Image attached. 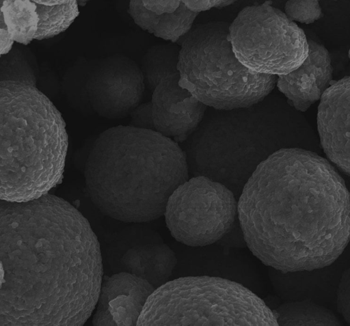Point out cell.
I'll return each instance as SVG.
<instances>
[{
  "label": "cell",
  "mask_w": 350,
  "mask_h": 326,
  "mask_svg": "<svg viewBox=\"0 0 350 326\" xmlns=\"http://www.w3.org/2000/svg\"><path fill=\"white\" fill-rule=\"evenodd\" d=\"M284 13L291 21L311 24L323 16L319 1H286Z\"/></svg>",
  "instance_id": "obj_19"
},
{
  "label": "cell",
  "mask_w": 350,
  "mask_h": 326,
  "mask_svg": "<svg viewBox=\"0 0 350 326\" xmlns=\"http://www.w3.org/2000/svg\"><path fill=\"white\" fill-rule=\"evenodd\" d=\"M308 53L295 70L278 76V90L297 111H306L320 100L332 84L333 66L328 50L322 44L307 38Z\"/></svg>",
  "instance_id": "obj_13"
},
{
  "label": "cell",
  "mask_w": 350,
  "mask_h": 326,
  "mask_svg": "<svg viewBox=\"0 0 350 326\" xmlns=\"http://www.w3.org/2000/svg\"><path fill=\"white\" fill-rule=\"evenodd\" d=\"M137 325H273V312L241 284L211 276L168 280L146 300Z\"/></svg>",
  "instance_id": "obj_6"
},
{
  "label": "cell",
  "mask_w": 350,
  "mask_h": 326,
  "mask_svg": "<svg viewBox=\"0 0 350 326\" xmlns=\"http://www.w3.org/2000/svg\"><path fill=\"white\" fill-rule=\"evenodd\" d=\"M349 76L336 81L320 98L317 124L321 146L327 158L349 175Z\"/></svg>",
  "instance_id": "obj_11"
},
{
  "label": "cell",
  "mask_w": 350,
  "mask_h": 326,
  "mask_svg": "<svg viewBox=\"0 0 350 326\" xmlns=\"http://www.w3.org/2000/svg\"><path fill=\"white\" fill-rule=\"evenodd\" d=\"M183 1L190 10L198 14L214 8H223L235 3V1L232 0H183Z\"/></svg>",
  "instance_id": "obj_22"
},
{
  "label": "cell",
  "mask_w": 350,
  "mask_h": 326,
  "mask_svg": "<svg viewBox=\"0 0 350 326\" xmlns=\"http://www.w3.org/2000/svg\"><path fill=\"white\" fill-rule=\"evenodd\" d=\"M128 13L143 30L177 44L199 14L190 10L183 0H132Z\"/></svg>",
  "instance_id": "obj_14"
},
{
  "label": "cell",
  "mask_w": 350,
  "mask_h": 326,
  "mask_svg": "<svg viewBox=\"0 0 350 326\" xmlns=\"http://www.w3.org/2000/svg\"><path fill=\"white\" fill-rule=\"evenodd\" d=\"M155 288L126 271L103 279L92 318L95 326H134Z\"/></svg>",
  "instance_id": "obj_12"
},
{
  "label": "cell",
  "mask_w": 350,
  "mask_h": 326,
  "mask_svg": "<svg viewBox=\"0 0 350 326\" xmlns=\"http://www.w3.org/2000/svg\"><path fill=\"white\" fill-rule=\"evenodd\" d=\"M68 136L62 113L27 81H0V200L40 198L63 176Z\"/></svg>",
  "instance_id": "obj_4"
},
{
  "label": "cell",
  "mask_w": 350,
  "mask_h": 326,
  "mask_svg": "<svg viewBox=\"0 0 350 326\" xmlns=\"http://www.w3.org/2000/svg\"><path fill=\"white\" fill-rule=\"evenodd\" d=\"M237 215L234 193L202 176H193L179 185L168 198L163 214L171 235L191 247L220 240L231 230Z\"/></svg>",
  "instance_id": "obj_8"
},
{
  "label": "cell",
  "mask_w": 350,
  "mask_h": 326,
  "mask_svg": "<svg viewBox=\"0 0 350 326\" xmlns=\"http://www.w3.org/2000/svg\"><path fill=\"white\" fill-rule=\"evenodd\" d=\"M229 23L198 24L178 42L179 85L206 107L219 111L249 108L274 89L277 76L254 72L236 57Z\"/></svg>",
  "instance_id": "obj_5"
},
{
  "label": "cell",
  "mask_w": 350,
  "mask_h": 326,
  "mask_svg": "<svg viewBox=\"0 0 350 326\" xmlns=\"http://www.w3.org/2000/svg\"><path fill=\"white\" fill-rule=\"evenodd\" d=\"M38 24L34 39L53 38L66 31L79 14L77 1H33Z\"/></svg>",
  "instance_id": "obj_16"
},
{
  "label": "cell",
  "mask_w": 350,
  "mask_h": 326,
  "mask_svg": "<svg viewBox=\"0 0 350 326\" xmlns=\"http://www.w3.org/2000/svg\"><path fill=\"white\" fill-rule=\"evenodd\" d=\"M228 38L237 59L258 74H286L308 53L304 31L271 1L243 8L229 24Z\"/></svg>",
  "instance_id": "obj_7"
},
{
  "label": "cell",
  "mask_w": 350,
  "mask_h": 326,
  "mask_svg": "<svg viewBox=\"0 0 350 326\" xmlns=\"http://www.w3.org/2000/svg\"><path fill=\"white\" fill-rule=\"evenodd\" d=\"M130 126L155 131L152 117V109L151 101H148L138 105L130 113Z\"/></svg>",
  "instance_id": "obj_20"
},
{
  "label": "cell",
  "mask_w": 350,
  "mask_h": 326,
  "mask_svg": "<svg viewBox=\"0 0 350 326\" xmlns=\"http://www.w3.org/2000/svg\"><path fill=\"white\" fill-rule=\"evenodd\" d=\"M120 264L123 271L145 280L157 288L169 280L177 258L165 243H147L129 249L121 257Z\"/></svg>",
  "instance_id": "obj_15"
},
{
  "label": "cell",
  "mask_w": 350,
  "mask_h": 326,
  "mask_svg": "<svg viewBox=\"0 0 350 326\" xmlns=\"http://www.w3.org/2000/svg\"><path fill=\"white\" fill-rule=\"evenodd\" d=\"M6 30L14 42L27 45L34 39L38 16L33 1H3L1 6Z\"/></svg>",
  "instance_id": "obj_18"
},
{
  "label": "cell",
  "mask_w": 350,
  "mask_h": 326,
  "mask_svg": "<svg viewBox=\"0 0 350 326\" xmlns=\"http://www.w3.org/2000/svg\"><path fill=\"white\" fill-rule=\"evenodd\" d=\"M103 273L98 239L70 202L0 200V325H83Z\"/></svg>",
  "instance_id": "obj_1"
},
{
  "label": "cell",
  "mask_w": 350,
  "mask_h": 326,
  "mask_svg": "<svg viewBox=\"0 0 350 326\" xmlns=\"http://www.w3.org/2000/svg\"><path fill=\"white\" fill-rule=\"evenodd\" d=\"M14 41L5 29H0V57L8 53Z\"/></svg>",
  "instance_id": "obj_23"
},
{
  "label": "cell",
  "mask_w": 350,
  "mask_h": 326,
  "mask_svg": "<svg viewBox=\"0 0 350 326\" xmlns=\"http://www.w3.org/2000/svg\"><path fill=\"white\" fill-rule=\"evenodd\" d=\"M144 89L140 67L126 55L115 54L89 62L85 95L100 116L111 120L129 116L141 103Z\"/></svg>",
  "instance_id": "obj_9"
},
{
  "label": "cell",
  "mask_w": 350,
  "mask_h": 326,
  "mask_svg": "<svg viewBox=\"0 0 350 326\" xmlns=\"http://www.w3.org/2000/svg\"><path fill=\"white\" fill-rule=\"evenodd\" d=\"M3 1H0V29H6L5 25L4 23L3 15L1 12V10L2 4H3Z\"/></svg>",
  "instance_id": "obj_24"
},
{
  "label": "cell",
  "mask_w": 350,
  "mask_h": 326,
  "mask_svg": "<svg viewBox=\"0 0 350 326\" xmlns=\"http://www.w3.org/2000/svg\"><path fill=\"white\" fill-rule=\"evenodd\" d=\"M349 193L325 158L298 147L262 161L237 202L244 240L263 264L282 273L332 264L350 234Z\"/></svg>",
  "instance_id": "obj_2"
},
{
  "label": "cell",
  "mask_w": 350,
  "mask_h": 326,
  "mask_svg": "<svg viewBox=\"0 0 350 326\" xmlns=\"http://www.w3.org/2000/svg\"><path fill=\"white\" fill-rule=\"evenodd\" d=\"M280 326H340L341 321L329 309L310 301L287 302L273 311Z\"/></svg>",
  "instance_id": "obj_17"
},
{
  "label": "cell",
  "mask_w": 350,
  "mask_h": 326,
  "mask_svg": "<svg viewBox=\"0 0 350 326\" xmlns=\"http://www.w3.org/2000/svg\"><path fill=\"white\" fill-rule=\"evenodd\" d=\"M337 310L347 323H350V271L347 269L340 278L336 294Z\"/></svg>",
  "instance_id": "obj_21"
},
{
  "label": "cell",
  "mask_w": 350,
  "mask_h": 326,
  "mask_svg": "<svg viewBox=\"0 0 350 326\" xmlns=\"http://www.w3.org/2000/svg\"><path fill=\"white\" fill-rule=\"evenodd\" d=\"M189 175L178 143L155 131L129 125L101 133L84 169L93 204L105 215L127 223L163 216L168 198Z\"/></svg>",
  "instance_id": "obj_3"
},
{
  "label": "cell",
  "mask_w": 350,
  "mask_h": 326,
  "mask_svg": "<svg viewBox=\"0 0 350 326\" xmlns=\"http://www.w3.org/2000/svg\"><path fill=\"white\" fill-rule=\"evenodd\" d=\"M150 101L155 131L177 143L185 141L196 130L207 109L173 76L158 81Z\"/></svg>",
  "instance_id": "obj_10"
}]
</instances>
